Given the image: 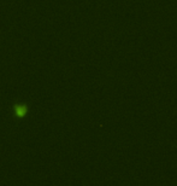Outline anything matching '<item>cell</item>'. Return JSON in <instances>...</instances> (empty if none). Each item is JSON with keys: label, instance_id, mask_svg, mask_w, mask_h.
<instances>
[{"label": "cell", "instance_id": "cell-1", "mask_svg": "<svg viewBox=\"0 0 177 186\" xmlns=\"http://www.w3.org/2000/svg\"><path fill=\"white\" fill-rule=\"evenodd\" d=\"M12 110H13L15 117L23 119V117H26V116L28 115L29 106L27 105V104H22V103H19V104H15V105L12 106Z\"/></svg>", "mask_w": 177, "mask_h": 186}]
</instances>
